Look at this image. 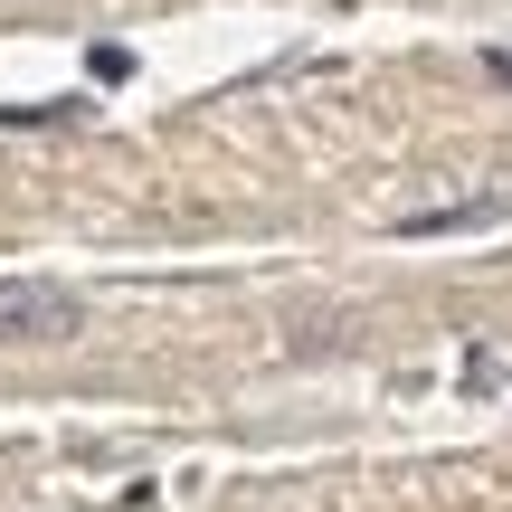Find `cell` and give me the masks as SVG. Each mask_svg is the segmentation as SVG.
Returning a JSON list of instances; mask_svg holds the SVG:
<instances>
[{"instance_id": "3957f363", "label": "cell", "mask_w": 512, "mask_h": 512, "mask_svg": "<svg viewBox=\"0 0 512 512\" xmlns=\"http://www.w3.org/2000/svg\"><path fill=\"white\" fill-rule=\"evenodd\" d=\"M484 67H494V76H503V86H512V48H484Z\"/></svg>"}, {"instance_id": "6da1fadb", "label": "cell", "mask_w": 512, "mask_h": 512, "mask_svg": "<svg viewBox=\"0 0 512 512\" xmlns=\"http://www.w3.org/2000/svg\"><path fill=\"white\" fill-rule=\"evenodd\" d=\"M86 304H76L57 275H0V351H48V342H76Z\"/></svg>"}, {"instance_id": "7a4b0ae2", "label": "cell", "mask_w": 512, "mask_h": 512, "mask_svg": "<svg viewBox=\"0 0 512 512\" xmlns=\"http://www.w3.org/2000/svg\"><path fill=\"white\" fill-rule=\"evenodd\" d=\"M503 219V190H475V200H446V209H408L399 238H465V228H494Z\"/></svg>"}]
</instances>
